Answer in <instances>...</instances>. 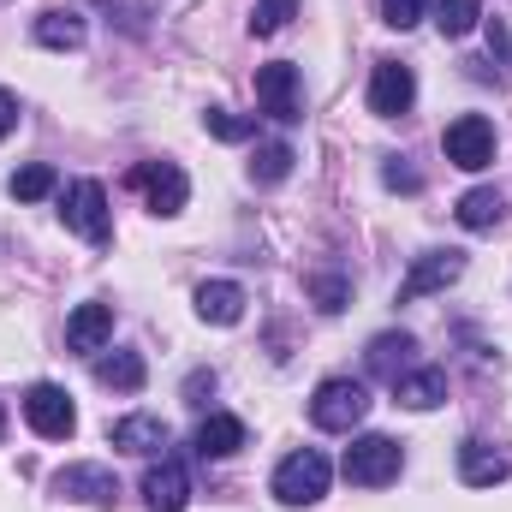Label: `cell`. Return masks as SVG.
<instances>
[{"label":"cell","mask_w":512,"mask_h":512,"mask_svg":"<svg viewBox=\"0 0 512 512\" xmlns=\"http://www.w3.org/2000/svg\"><path fill=\"white\" fill-rule=\"evenodd\" d=\"M316 304H322L328 316H334V310H346V280H334V274H322V280H316Z\"/></svg>","instance_id":"29"},{"label":"cell","mask_w":512,"mask_h":512,"mask_svg":"<svg viewBox=\"0 0 512 512\" xmlns=\"http://www.w3.org/2000/svg\"><path fill=\"white\" fill-rule=\"evenodd\" d=\"M185 501H191V477H185L179 459L161 453V465H149V477H143V507L149 512H185Z\"/></svg>","instance_id":"12"},{"label":"cell","mask_w":512,"mask_h":512,"mask_svg":"<svg viewBox=\"0 0 512 512\" xmlns=\"http://www.w3.org/2000/svg\"><path fill=\"white\" fill-rule=\"evenodd\" d=\"M328 483H334V465H328V453H316V447L286 453L280 471H274V495H280V507H310V501L328 495Z\"/></svg>","instance_id":"2"},{"label":"cell","mask_w":512,"mask_h":512,"mask_svg":"<svg viewBox=\"0 0 512 512\" xmlns=\"http://www.w3.org/2000/svg\"><path fill=\"white\" fill-rule=\"evenodd\" d=\"M96 382L114 387V393H137V387L149 382V370H143L137 352H102V358H96Z\"/></svg>","instance_id":"22"},{"label":"cell","mask_w":512,"mask_h":512,"mask_svg":"<svg viewBox=\"0 0 512 512\" xmlns=\"http://www.w3.org/2000/svg\"><path fill=\"white\" fill-rule=\"evenodd\" d=\"M364 417H370V387L352 382V376H328L310 393V423L328 429V435H352Z\"/></svg>","instance_id":"1"},{"label":"cell","mask_w":512,"mask_h":512,"mask_svg":"<svg viewBox=\"0 0 512 512\" xmlns=\"http://www.w3.org/2000/svg\"><path fill=\"white\" fill-rule=\"evenodd\" d=\"M292 161H298V155H292V143H262V149H256V161H251V179H256V185H280V179L292 173Z\"/></svg>","instance_id":"25"},{"label":"cell","mask_w":512,"mask_h":512,"mask_svg":"<svg viewBox=\"0 0 512 512\" xmlns=\"http://www.w3.org/2000/svg\"><path fill=\"white\" fill-rule=\"evenodd\" d=\"M459 274H465V251H423L411 262V274L399 280V304H417L429 292H447Z\"/></svg>","instance_id":"8"},{"label":"cell","mask_w":512,"mask_h":512,"mask_svg":"<svg viewBox=\"0 0 512 512\" xmlns=\"http://www.w3.org/2000/svg\"><path fill=\"white\" fill-rule=\"evenodd\" d=\"M12 126H18V96H12V90H0V137H6Z\"/></svg>","instance_id":"31"},{"label":"cell","mask_w":512,"mask_h":512,"mask_svg":"<svg viewBox=\"0 0 512 512\" xmlns=\"http://www.w3.org/2000/svg\"><path fill=\"white\" fill-rule=\"evenodd\" d=\"M382 18L393 24V30H411V24L429 18V0H382Z\"/></svg>","instance_id":"28"},{"label":"cell","mask_w":512,"mask_h":512,"mask_svg":"<svg viewBox=\"0 0 512 512\" xmlns=\"http://www.w3.org/2000/svg\"><path fill=\"white\" fill-rule=\"evenodd\" d=\"M108 340H114V304H78L72 316H66V346L72 352H108Z\"/></svg>","instance_id":"13"},{"label":"cell","mask_w":512,"mask_h":512,"mask_svg":"<svg viewBox=\"0 0 512 512\" xmlns=\"http://www.w3.org/2000/svg\"><path fill=\"white\" fill-rule=\"evenodd\" d=\"M108 441H114L120 453H143V459H149V453L167 447V423L149 417V411H131V417H120V423L108 429Z\"/></svg>","instance_id":"16"},{"label":"cell","mask_w":512,"mask_h":512,"mask_svg":"<svg viewBox=\"0 0 512 512\" xmlns=\"http://www.w3.org/2000/svg\"><path fill=\"white\" fill-rule=\"evenodd\" d=\"M84 36H90V24H84V12H72V6H54V12H42L36 18V42L42 48H84Z\"/></svg>","instance_id":"20"},{"label":"cell","mask_w":512,"mask_h":512,"mask_svg":"<svg viewBox=\"0 0 512 512\" xmlns=\"http://www.w3.org/2000/svg\"><path fill=\"white\" fill-rule=\"evenodd\" d=\"M131 185H143V191H149V209H155V215H179V209H185V197H191V179H185V167H179V161H149V167H137V173H131Z\"/></svg>","instance_id":"11"},{"label":"cell","mask_w":512,"mask_h":512,"mask_svg":"<svg viewBox=\"0 0 512 512\" xmlns=\"http://www.w3.org/2000/svg\"><path fill=\"white\" fill-rule=\"evenodd\" d=\"M411 102H417V72L405 60H382L370 78V114L399 120V114H411Z\"/></svg>","instance_id":"9"},{"label":"cell","mask_w":512,"mask_h":512,"mask_svg":"<svg viewBox=\"0 0 512 512\" xmlns=\"http://www.w3.org/2000/svg\"><path fill=\"white\" fill-rule=\"evenodd\" d=\"M298 12V0H256L251 12V30L256 36H274V30H286V18Z\"/></svg>","instance_id":"27"},{"label":"cell","mask_w":512,"mask_h":512,"mask_svg":"<svg viewBox=\"0 0 512 512\" xmlns=\"http://www.w3.org/2000/svg\"><path fill=\"white\" fill-rule=\"evenodd\" d=\"M24 417H30V429H36L42 441H66V435L78 429V411H72L66 387H54V382H36L24 393Z\"/></svg>","instance_id":"7"},{"label":"cell","mask_w":512,"mask_h":512,"mask_svg":"<svg viewBox=\"0 0 512 512\" xmlns=\"http://www.w3.org/2000/svg\"><path fill=\"white\" fill-rule=\"evenodd\" d=\"M393 399H399L405 411H435V405L447 399V370H435V364L405 370V376L393 382Z\"/></svg>","instance_id":"15"},{"label":"cell","mask_w":512,"mask_h":512,"mask_svg":"<svg viewBox=\"0 0 512 512\" xmlns=\"http://www.w3.org/2000/svg\"><path fill=\"white\" fill-rule=\"evenodd\" d=\"M54 167H42V161H30V167H18L12 179H6V191L18 197V203H42V197H54Z\"/></svg>","instance_id":"23"},{"label":"cell","mask_w":512,"mask_h":512,"mask_svg":"<svg viewBox=\"0 0 512 512\" xmlns=\"http://www.w3.org/2000/svg\"><path fill=\"white\" fill-rule=\"evenodd\" d=\"M0 429H6V417H0Z\"/></svg>","instance_id":"32"},{"label":"cell","mask_w":512,"mask_h":512,"mask_svg":"<svg viewBox=\"0 0 512 512\" xmlns=\"http://www.w3.org/2000/svg\"><path fill=\"white\" fill-rule=\"evenodd\" d=\"M441 149H447V161H453V167L483 173V167L495 161V126H489L483 114H459L453 126L441 131Z\"/></svg>","instance_id":"6"},{"label":"cell","mask_w":512,"mask_h":512,"mask_svg":"<svg viewBox=\"0 0 512 512\" xmlns=\"http://www.w3.org/2000/svg\"><path fill=\"white\" fill-rule=\"evenodd\" d=\"M382 179H387V185H393V191H417V185H423V179H417V173H411V167H399V155H387Z\"/></svg>","instance_id":"30"},{"label":"cell","mask_w":512,"mask_h":512,"mask_svg":"<svg viewBox=\"0 0 512 512\" xmlns=\"http://www.w3.org/2000/svg\"><path fill=\"white\" fill-rule=\"evenodd\" d=\"M245 286L239 280H203L197 286V316L203 322H215V328H233V322H245Z\"/></svg>","instance_id":"14"},{"label":"cell","mask_w":512,"mask_h":512,"mask_svg":"<svg viewBox=\"0 0 512 512\" xmlns=\"http://www.w3.org/2000/svg\"><path fill=\"white\" fill-rule=\"evenodd\" d=\"M54 495L84 501V507H114L120 501V477L108 465H66V471H54Z\"/></svg>","instance_id":"10"},{"label":"cell","mask_w":512,"mask_h":512,"mask_svg":"<svg viewBox=\"0 0 512 512\" xmlns=\"http://www.w3.org/2000/svg\"><path fill=\"white\" fill-rule=\"evenodd\" d=\"M340 471H346V483H358V489H387V483L405 471V453H399L393 435H358V441L346 447Z\"/></svg>","instance_id":"3"},{"label":"cell","mask_w":512,"mask_h":512,"mask_svg":"<svg viewBox=\"0 0 512 512\" xmlns=\"http://www.w3.org/2000/svg\"><path fill=\"white\" fill-rule=\"evenodd\" d=\"M239 447H245V423H239V417L209 411V417L197 423V453H203V459H233Z\"/></svg>","instance_id":"18"},{"label":"cell","mask_w":512,"mask_h":512,"mask_svg":"<svg viewBox=\"0 0 512 512\" xmlns=\"http://www.w3.org/2000/svg\"><path fill=\"white\" fill-rule=\"evenodd\" d=\"M501 215H507V203H501L495 185H477V191L459 197V227L465 233H489V227H501Z\"/></svg>","instance_id":"21"},{"label":"cell","mask_w":512,"mask_h":512,"mask_svg":"<svg viewBox=\"0 0 512 512\" xmlns=\"http://www.w3.org/2000/svg\"><path fill=\"white\" fill-rule=\"evenodd\" d=\"M203 131L221 137V143H245V137L256 131V120H239L233 108H209V114H203Z\"/></svg>","instance_id":"26"},{"label":"cell","mask_w":512,"mask_h":512,"mask_svg":"<svg viewBox=\"0 0 512 512\" xmlns=\"http://www.w3.org/2000/svg\"><path fill=\"white\" fill-rule=\"evenodd\" d=\"M256 102H262V114L280 120V126L304 120V78H298V66H292V60L262 66V72H256Z\"/></svg>","instance_id":"5"},{"label":"cell","mask_w":512,"mask_h":512,"mask_svg":"<svg viewBox=\"0 0 512 512\" xmlns=\"http://www.w3.org/2000/svg\"><path fill=\"white\" fill-rule=\"evenodd\" d=\"M370 370L382 382H399L405 370H417V340L411 334H376L370 340Z\"/></svg>","instance_id":"19"},{"label":"cell","mask_w":512,"mask_h":512,"mask_svg":"<svg viewBox=\"0 0 512 512\" xmlns=\"http://www.w3.org/2000/svg\"><path fill=\"white\" fill-rule=\"evenodd\" d=\"M507 453H495L489 441H465L459 447V477L471 483V489H495V483H507Z\"/></svg>","instance_id":"17"},{"label":"cell","mask_w":512,"mask_h":512,"mask_svg":"<svg viewBox=\"0 0 512 512\" xmlns=\"http://www.w3.org/2000/svg\"><path fill=\"white\" fill-rule=\"evenodd\" d=\"M483 18V0H435V24L441 36H471Z\"/></svg>","instance_id":"24"},{"label":"cell","mask_w":512,"mask_h":512,"mask_svg":"<svg viewBox=\"0 0 512 512\" xmlns=\"http://www.w3.org/2000/svg\"><path fill=\"white\" fill-rule=\"evenodd\" d=\"M60 221H66L78 239H90V245H108V239H114L108 191H102L96 179H78V185H66V197H60Z\"/></svg>","instance_id":"4"}]
</instances>
